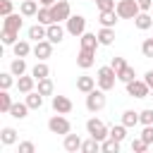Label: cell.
I'll return each mask as SVG.
<instances>
[{
    "mask_svg": "<svg viewBox=\"0 0 153 153\" xmlns=\"http://www.w3.org/2000/svg\"><path fill=\"white\" fill-rule=\"evenodd\" d=\"M96 81H98V88L100 91H110L115 88V81H117V72L108 65V67H98L96 72Z\"/></svg>",
    "mask_w": 153,
    "mask_h": 153,
    "instance_id": "obj_1",
    "label": "cell"
},
{
    "mask_svg": "<svg viewBox=\"0 0 153 153\" xmlns=\"http://www.w3.org/2000/svg\"><path fill=\"white\" fill-rule=\"evenodd\" d=\"M86 131H88V136L96 139V141H105V139L110 136V129L105 127V122H103V120H96V117H91V120L86 122Z\"/></svg>",
    "mask_w": 153,
    "mask_h": 153,
    "instance_id": "obj_2",
    "label": "cell"
},
{
    "mask_svg": "<svg viewBox=\"0 0 153 153\" xmlns=\"http://www.w3.org/2000/svg\"><path fill=\"white\" fill-rule=\"evenodd\" d=\"M105 108V91L93 88L91 93H86V110L88 112H100Z\"/></svg>",
    "mask_w": 153,
    "mask_h": 153,
    "instance_id": "obj_3",
    "label": "cell"
},
{
    "mask_svg": "<svg viewBox=\"0 0 153 153\" xmlns=\"http://www.w3.org/2000/svg\"><path fill=\"white\" fill-rule=\"evenodd\" d=\"M65 29H67V33L69 36H84L86 33V19L81 17V14H72L67 22H65Z\"/></svg>",
    "mask_w": 153,
    "mask_h": 153,
    "instance_id": "obj_4",
    "label": "cell"
},
{
    "mask_svg": "<svg viewBox=\"0 0 153 153\" xmlns=\"http://www.w3.org/2000/svg\"><path fill=\"white\" fill-rule=\"evenodd\" d=\"M48 129H50L53 134H62V136H67V134L72 131V124H69V120H67L65 115H53V117L48 120Z\"/></svg>",
    "mask_w": 153,
    "mask_h": 153,
    "instance_id": "obj_5",
    "label": "cell"
},
{
    "mask_svg": "<svg viewBox=\"0 0 153 153\" xmlns=\"http://www.w3.org/2000/svg\"><path fill=\"white\" fill-rule=\"evenodd\" d=\"M115 12L120 14V19H136V14L141 10H139L136 0H120L117 7H115Z\"/></svg>",
    "mask_w": 153,
    "mask_h": 153,
    "instance_id": "obj_6",
    "label": "cell"
},
{
    "mask_svg": "<svg viewBox=\"0 0 153 153\" xmlns=\"http://www.w3.org/2000/svg\"><path fill=\"white\" fill-rule=\"evenodd\" d=\"M50 12H53V22H55V24L67 22V19L72 17V7H69V2H67V0H57V2L50 7Z\"/></svg>",
    "mask_w": 153,
    "mask_h": 153,
    "instance_id": "obj_7",
    "label": "cell"
},
{
    "mask_svg": "<svg viewBox=\"0 0 153 153\" xmlns=\"http://www.w3.org/2000/svg\"><path fill=\"white\" fill-rule=\"evenodd\" d=\"M127 93L131 98H146V96H151V86L143 79H134V81L127 84Z\"/></svg>",
    "mask_w": 153,
    "mask_h": 153,
    "instance_id": "obj_8",
    "label": "cell"
},
{
    "mask_svg": "<svg viewBox=\"0 0 153 153\" xmlns=\"http://www.w3.org/2000/svg\"><path fill=\"white\" fill-rule=\"evenodd\" d=\"M33 55L38 57V62H45L50 55H53V43L45 38V41H38L36 45H33Z\"/></svg>",
    "mask_w": 153,
    "mask_h": 153,
    "instance_id": "obj_9",
    "label": "cell"
},
{
    "mask_svg": "<svg viewBox=\"0 0 153 153\" xmlns=\"http://www.w3.org/2000/svg\"><path fill=\"white\" fill-rule=\"evenodd\" d=\"M72 100L67 98V96H53V110L57 112V115H69L72 112Z\"/></svg>",
    "mask_w": 153,
    "mask_h": 153,
    "instance_id": "obj_10",
    "label": "cell"
},
{
    "mask_svg": "<svg viewBox=\"0 0 153 153\" xmlns=\"http://www.w3.org/2000/svg\"><path fill=\"white\" fill-rule=\"evenodd\" d=\"M22 24H24V14H10V17H2V29L5 31H17L19 33V29H22Z\"/></svg>",
    "mask_w": 153,
    "mask_h": 153,
    "instance_id": "obj_11",
    "label": "cell"
},
{
    "mask_svg": "<svg viewBox=\"0 0 153 153\" xmlns=\"http://www.w3.org/2000/svg\"><path fill=\"white\" fill-rule=\"evenodd\" d=\"M79 45H81V50H98V45H100V41H98V36L96 33H84V36H79Z\"/></svg>",
    "mask_w": 153,
    "mask_h": 153,
    "instance_id": "obj_12",
    "label": "cell"
},
{
    "mask_svg": "<svg viewBox=\"0 0 153 153\" xmlns=\"http://www.w3.org/2000/svg\"><path fill=\"white\" fill-rule=\"evenodd\" d=\"M76 65H79L81 69H91V67L96 65V53H93V50H79Z\"/></svg>",
    "mask_w": 153,
    "mask_h": 153,
    "instance_id": "obj_13",
    "label": "cell"
},
{
    "mask_svg": "<svg viewBox=\"0 0 153 153\" xmlns=\"http://www.w3.org/2000/svg\"><path fill=\"white\" fill-rule=\"evenodd\" d=\"M81 143H84V141L79 139V134H72V131H69V134L65 136V141H62V146H65L67 153H76V151H81Z\"/></svg>",
    "mask_w": 153,
    "mask_h": 153,
    "instance_id": "obj_14",
    "label": "cell"
},
{
    "mask_svg": "<svg viewBox=\"0 0 153 153\" xmlns=\"http://www.w3.org/2000/svg\"><path fill=\"white\" fill-rule=\"evenodd\" d=\"M26 36L31 38V41H45L48 38V26H43V24H33V26H29V31H26Z\"/></svg>",
    "mask_w": 153,
    "mask_h": 153,
    "instance_id": "obj_15",
    "label": "cell"
},
{
    "mask_svg": "<svg viewBox=\"0 0 153 153\" xmlns=\"http://www.w3.org/2000/svg\"><path fill=\"white\" fill-rule=\"evenodd\" d=\"M96 79L93 76H88V74H81V76H76V88L81 91V93H91L93 88H96Z\"/></svg>",
    "mask_w": 153,
    "mask_h": 153,
    "instance_id": "obj_16",
    "label": "cell"
},
{
    "mask_svg": "<svg viewBox=\"0 0 153 153\" xmlns=\"http://www.w3.org/2000/svg\"><path fill=\"white\" fill-rule=\"evenodd\" d=\"M41 2H36V0H24V2H19V14H24V17H36L38 14V7Z\"/></svg>",
    "mask_w": 153,
    "mask_h": 153,
    "instance_id": "obj_17",
    "label": "cell"
},
{
    "mask_svg": "<svg viewBox=\"0 0 153 153\" xmlns=\"http://www.w3.org/2000/svg\"><path fill=\"white\" fill-rule=\"evenodd\" d=\"M65 33H67V29H62L60 24H50V26H48V41H50L53 45H55V43H62Z\"/></svg>",
    "mask_w": 153,
    "mask_h": 153,
    "instance_id": "obj_18",
    "label": "cell"
},
{
    "mask_svg": "<svg viewBox=\"0 0 153 153\" xmlns=\"http://www.w3.org/2000/svg\"><path fill=\"white\" fill-rule=\"evenodd\" d=\"M117 19H120V14H117L115 10H110V12H100V17H98L100 26H105V29H115Z\"/></svg>",
    "mask_w": 153,
    "mask_h": 153,
    "instance_id": "obj_19",
    "label": "cell"
},
{
    "mask_svg": "<svg viewBox=\"0 0 153 153\" xmlns=\"http://www.w3.org/2000/svg\"><path fill=\"white\" fill-rule=\"evenodd\" d=\"M134 26H136L139 31H148V29L153 26V17H151L148 12H139L136 19H134Z\"/></svg>",
    "mask_w": 153,
    "mask_h": 153,
    "instance_id": "obj_20",
    "label": "cell"
},
{
    "mask_svg": "<svg viewBox=\"0 0 153 153\" xmlns=\"http://www.w3.org/2000/svg\"><path fill=\"white\" fill-rule=\"evenodd\" d=\"M33 86H36V79H33L31 74H29V76H26V74H24V76H17V88H19L22 93H31Z\"/></svg>",
    "mask_w": 153,
    "mask_h": 153,
    "instance_id": "obj_21",
    "label": "cell"
},
{
    "mask_svg": "<svg viewBox=\"0 0 153 153\" xmlns=\"http://www.w3.org/2000/svg\"><path fill=\"white\" fill-rule=\"evenodd\" d=\"M31 76H33L36 81L48 79V76H50V67H48L45 62H36V65H33V69H31Z\"/></svg>",
    "mask_w": 153,
    "mask_h": 153,
    "instance_id": "obj_22",
    "label": "cell"
},
{
    "mask_svg": "<svg viewBox=\"0 0 153 153\" xmlns=\"http://www.w3.org/2000/svg\"><path fill=\"white\" fill-rule=\"evenodd\" d=\"M96 36H98L100 45H112V43H115V29H105V26H100V31H98Z\"/></svg>",
    "mask_w": 153,
    "mask_h": 153,
    "instance_id": "obj_23",
    "label": "cell"
},
{
    "mask_svg": "<svg viewBox=\"0 0 153 153\" xmlns=\"http://www.w3.org/2000/svg\"><path fill=\"white\" fill-rule=\"evenodd\" d=\"M12 53H14V57H26L29 53H33V48L29 45V41H17L12 45Z\"/></svg>",
    "mask_w": 153,
    "mask_h": 153,
    "instance_id": "obj_24",
    "label": "cell"
},
{
    "mask_svg": "<svg viewBox=\"0 0 153 153\" xmlns=\"http://www.w3.org/2000/svg\"><path fill=\"white\" fill-rule=\"evenodd\" d=\"M31 110H41L43 108V96L38 93V91H31V93H26V100H24Z\"/></svg>",
    "mask_w": 153,
    "mask_h": 153,
    "instance_id": "obj_25",
    "label": "cell"
},
{
    "mask_svg": "<svg viewBox=\"0 0 153 153\" xmlns=\"http://www.w3.org/2000/svg\"><path fill=\"white\" fill-rule=\"evenodd\" d=\"M10 72H12L14 76H24V74H26V62H24V57H14V60L10 62Z\"/></svg>",
    "mask_w": 153,
    "mask_h": 153,
    "instance_id": "obj_26",
    "label": "cell"
},
{
    "mask_svg": "<svg viewBox=\"0 0 153 153\" xmlns=\"http://www.w3.org/2000/svg\"><path fill=\"white\" fill-rule=\"evenodd\" d=\"M0 141H2L5 146L17 143V129H12V127H2V131H0Z\"/></svg>",
    "mask_w": 153,
    "mask_h": 153,
    "instance_id": "obj_27",
    "label": "cell"
},
{
    "mask_svg": "<svg viewBox=\"0 0 153 153\" xmlns=\"http://www.w3.org/2000/svg\"><path fill=\"white\" fill-rule=\"evenodd\" d=\"M36 91H38L41 96H53V91H55V86H53V81H50V76H48V79H41V81H36Z\"/></svg>",
    "mask_w": 153,
    "mask_h": 153,
    "instance_id": "obj_28",
    "label": "cell"
},
{
    "mask_svg": "<svg viewBox=\"0 0 153 153\" xmlns=\"http://www.w3.org/2000/svg\"><path fill=\"white\" fill-rule=\"evenodd\" d=\"M29 110H31V108H29L26 103H14L12 110H10V115H12L14 120H24V117L29 115Z\"/></svg>",
    "mask_w": 153,
    "mask_h": 153,
    "instance_id": "obj_29",
    "label": "cell"
},
{
    "mask_svg": "<svg viewBox=\"0 0 153 153\" xmlns=\"http://www.w3.org/2000/svg\"><path fill=\"white\" fill-rule=\"evenodd\" d=\"M36 19H38V24H43V26L55 24V22H53V12H50V7H41L38 14H36Z\"/></svg>",
    "mask_w": 153,
    "mask_h": 153,
    "instance_id": "obj_30",
    "label": "cell"
},
{
    "mask_svg": "<svg viewBox=\"0 0 153 153\" xmlns=\"http://www.w3.org/2000/svg\"><path fill=\"white\" fill-rule=\"evenodd\" d=\"M122 124L129 129V127H136L139 124V112H134V110H124L122 112Z\"/></svg>",
    "mask_w": 153,
    "mask_h": 153,
    "instance_id": "obj_31",
    "label": "cell"
},
{
    "mask_svg": "<svg viewBox=\"0 0 153 153\" xmlns=\"http://www.w3.org/2000/svg\"><path fill=\"white\" fill-rule=\"evenodd\" d=\"M100 153H120V141L108 136L105 141H100Z\"/></svg>",
    "mask_w": 153,
    "mask_h": 153,
    "instance_id": "obj_32",
    "label": "cell"
},
{
    "mask_svg": "<svg viewBox=\"0 0 153 153\" xmlns=\"http://www.w3.org/2000/svg\"><path fill=\"white\" fill-rule=\"evenodd\" d=\"M136 79V72H134V67H124V69H120L117 72V81H124V84H129V81H134Z\"/></svg>",
    "mask_w": 153,
    "mask_h": 153,
    "instance_id": "obj_33",
    "label": "cell"
},
{
    "mask_svg": "<svg viewBox=\"0 0 153 153\" xmlns=\"http://www.w3.org/2000/svg\"><path fill=\"white\" fill-rule=\"evenodd\" d=\"M110 139H115V141H124L127 139V127L124 124H115V127H110Z\"/></svg>",
    "mask_w": 153,
    "mask_h": 153,
    "instance_id": "obj_34",
    "label": "cell"
},
{
    "mask_svg": "<svg viewBox=\"0 0 153 153\" xmlns=\"http://www.w3.org/2000/svg\"><path fill=\"white\" fill-rule=\"evenodd\" d=\"M81 153H100V141H96V139H86L84 143H81Z\"/></svg>",
    "mask_w": 153,
    "mask_h": 153,
    "instance_id": "obj_35",
    "label": "cell"
},
{
    "mask_svg": "<svg viewBox=\"0 0 153 153\" xmlns=\"http://www.w3.org/2000/svg\"><path fill=\"white\" fill-rule=\"evenodd\" d=\"M12 105H14L12 96H10L7 91H0V112H10V110H12Z\"/></svg>",
    "mask_w": 153,
    "mask_h": 153,
    "instance_id": "obj_36",
    "label": "cell"
},
{
    "mask_svg": "<svg viewBox=\"0 0 153 153\" xmlns=\"http://www.w3.org/2000/svg\"><path fill=\"white\" fill-rule=\"evenodd\" d=\"M12 84H17V81H14V74H12V72H2V74H0V88H2V91H10Z\"/></svg>",
    "mask_w": 153,
    "mask_h": 153,
    "instance_id": "obj_37",
    "label": "cell"
},
{
    "mask_svg": "<svg viewBox=\"0 0 153 153\" xmlns=\"http://www.w3.org/2000/svg\"><path fill=\"white\" fill-rule=\"evenodd\" d=\"M0 38H2V43H5V45H14V43L19 41V33H17V31H5V29H2Z\"/></svg>",
    "mask_w": 153,
    "mask_h": 153,
    "instance_id": "obj_38",
    "label": "cell"
},
{
    "mask_svg": "<svg viewBox=\"0 0 153 153\" xmlns=\"http://www.w3.org/2000/svg\"><path fill=\"white\" fill-rule=\"evenodd\" d=\"M146 151H148V143H146L141 136L131 141V153H146Z\"/></svg>",
    "mask_w": 153,
    "mask_h": 153,
    "instance_id": "obj_39",
    "label": "cell"
},
{
    "mask_svg": "<svg viewBox=\"0 0 153 153\" xmlns=\"http://www.w3.org/2000/svg\"><path fill=\"white\" fill-rule=\"evenodd\" d=\"M139 122H141L143 127H148V124H153V110H151V108H146V110H141V112H139Z\"/></svg>",
    "mask_w": 153,
    "mask_h": 153,
    "instance_id": "obj_40",
    "label": "cell"
},
{
    "mask_svg": "<svg viewBox=\"0 0 153 153\" xmlns=\"http://www.w3.org/2000/svg\"><path fill=\"white\" fill-rule=\"evenodd\" d=\"M96 7H98L100 12H110V10L117 7V2H115V0H96Z\"/></svg>",
    "mask_w": 153,
    "mask_h": 153,
    "instance_id": "obj_41",
    "label": "cell"
},
{
    "mask_svg": "<svg viewBox=\"0 0 153 153\" xmlns=\"http://www.w3.org/2000/svg\"><path fill=\"white\" fill-rule=\"evenodd\" d=\"M12 10H14L12 0H0V14H2V17H10V14H12Z\"/></svg>",
    "mask_w": 153,
    "mask_h": 153,
    "instance_id": "obj_42",
    "label": "cell"
},
{
    "mask_svg": "<svg viewBox=\"0 0 153 153\" xmlns=\"http://www.w3.org/2000/svg\"><path fill=\"white\" fill-rule=\"evenodd\" d=\"M141 53H143V57H153V38H146L141 43Z\"/></svg>",
    "mask_w": 153,
    "mask_h": 153,
    "instance_id": "obj_43",
    "label": "cell"
},
{
    "mask_svg": "<svg viewBox=\"0 0 153 153\" xmlns=\"http://www.w3.org/2000/svg\"><path fill=\"white\" fill-rule=\"evenodd\" d=\"M17 153H36L33 141H19V151H17Z\"/></svg>",
    "mask_w": 153,
    "mask_h": 153,
    "instance_id": "obj_44",
    "label": "cell"
},
{
    "mask_svg": "<svg viewBox=\"0 0 153 153\" xmlns=\"http://www.w3.org/2000/svg\"><path fill=\"white\" fill-rule=\"evenodd\" d=\"M141 139L151 146L153 143V124H148V127H143V131H141Z\"/></svg>",
    "mask_w": 153,
    "mask_h": 153,
    "instance_id": "obj_45",
    "label": "cell"
},
{
    "mask_svg": "<svg viewBox=\"0 0 153 153\" xmlns=\"http://www.w3.org/2000/svg\"><path fill=\"white\" fill-rule=\"evenodd\" d=\"M110 67H112L115 72H120V69H124V67H127V62H124V57H112Z\"/></svg>",
    "mask_w": 153,
    "mask_h": 153,
    "instance_id": "obj_46",
    "label": "cell"
},
{
    "mask_svg": "<svg viewBox=\"0 0 153 153\" xmlns=\"http://www.w3.org/2000/svg\"><path fill=\"white\" fill-rule=\"evenodd\" d=\"M136 5H139L141 12H151L153 10V0H136Z\"/></svg>",
    "mask_w": 153,
    "mask_h": 153,
    "instance_id": "obj_47",
    "label": "cell"
},
{
    "mask_svg": "<svg viewBox=\"0 0 153 153\" xmlns=\"http://www.w3.org/2000/svg\"><path fill=\"white\" fill-rule=\"evenodd\" d=\"M143 81H146L148 86H153V69H148V72L143 74Z\"/></svg>",
    "mask_w": 153,
    "mask_h": 153,
    "instance_id": "obj_48",
    "label": "cell"
},
{
    "mask_svg": "<svg viewBox=\"0 0 153 153\" xmlns=\"http://www.w3.org/2000/svg\"><path fill=\"white\" fill-rule=\"evenodd\" d=\"M38 2H41V7H53L57 0H38Z\"/></svg>",
    "mask_w": 153,
    "mask_h": 153,
    "instance_id": "obj_49",
    "label": "cell"
},
{
    "mask_svg": "<svg viewBox=\"0 0 153 153\" xmlns=\"http://www.w3.org/2000/svg\"><path fill=\"white\" fill-rule=\"evenodd\" d=\"M151 96H153V86H151Z\"/></svg>",
    "mask_w": 153,
    "mask_h": 153,
    "instance_id": "obj_50",
    "label": "cell"
},
{
    "mask_svg": "<svg viewBox=\"0 0 153 153\" xmlns=\"http://www.w3.org/2000/svg\"><path fill=\"white\" fill-rule=\"evenodd\" d=\"M19 2H24V0H19Z\"/></svg>",
    "mask_w": 153,
    "mask_h": 153,
    "instance_id": "obj_51",
    "label": "cell"
},
{
    "mask_svg": "<svg viewBox=\"0 0 153 153\" xmlns=\"http://www.w3.org/2000/svg\"><path fill=\"white\" fill-rule=\"evenodd\" d=\"M76 153H81V151H76Z\"/></svg>",
    "mask_w": 153,
    "mask_h": 153,
    "instance_id": "obj_52",
    "label": "cell"
},
{
    "mask_svg": "<svg viewBox=\"0 0 153 153\" xmlns=\"http://www.w3.org/2000/svg\"><path fill=\"white\" fill-rule=\"evenodd\" d=\"M146 153H148V151H146Z\"/></svg>",
    "mask_w": 153,
    "mask_h": 153,
    "instance_id": "obj_53",
    "label": "cell"
},
{
    "mask_svg": "<svg viewBox=\"0 0 153 153\" xmlns=\"http://www.w3.org/2000/svg\"><path fill=\"white\" fill-rule=\"evenodd\" d=\"M151 12H153V10H151Z\"/></svg>",
    "mask_w": 153,
    "mask_h": 153,
    "instance_id": "obj_54",
    "label": "cell"
}]
</instances>
